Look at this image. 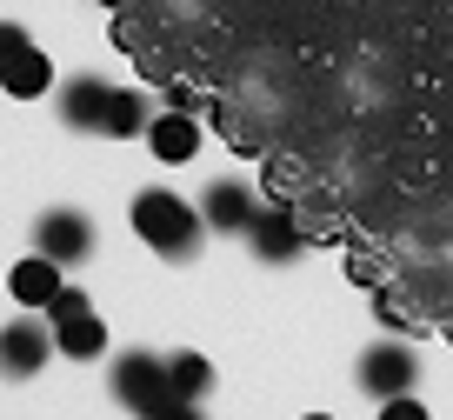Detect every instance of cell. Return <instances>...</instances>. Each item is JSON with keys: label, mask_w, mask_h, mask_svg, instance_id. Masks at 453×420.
I'll list each match as a JSON object with an SVG mask.
<instances>
[{"label": "cell", "mask_w": 453, "mask_h": 420, "mask_svg": "<svg viewBox=\"0 0 453 420\" xmlns=\"http://www.w3.org/2000/svg\"><path fill=\"white\" fill-rule=\"evenodd\" d=\"M134 234H141L160 261H194L200 240H207V221H200L194 200L167 194V187H147V194H134Z\"/></svg>", "instance_id": "obj_1"}, {"label": "cell", "mask_w": 453, "mask_h": 420, "mask_svg": "<svg viewBox=\"0 0 453 420\" xmlns=\"http://www.w3.org/2000/svg\"><path fill=\"white\" fill-rule=\"evenodd\" d=\"M107 387H113V401L127 407V414H141V420L180 401V393H173V367L160 361V354H120L113 374H107Z\"/></svg>", "instance_id": "obj_2"}, {"label": "cell", "mask_w": 453, "mask_h": 420, "mask_svg": "<svg viewBox=\"0 0 453 420\" xmlns=\"http://www.w3.org/2000/svg\"><path fill=\"white\" fill-rule=\"evenodd\" d=\"M413 387H420V354H413L407 340H373V347L360 354V393L394 401V393H413Z\"/></svg>", "instance_id": "obj_3"}, {"label": "cell", "mask_w": 453, "mask_h": 420, "mask_svg": "<svg viewBox=\"0 0 453 420\" xmlns=\"http://www.w3.org/2000/svg\"><path fill=\"white\" fill-rule=\"evenodd\" d=\"M34 253H47V261H60V267L94 261V221H87L81 207H47L41 221H34Z\"/></svg>", "instance_id": "obj_4"}, {"label": "cell", "mask_w": 453, "mask_h": 420, "mask_svg": "<svg viewBox=\"0 0 453 420\" xmlns=\"http://www.w3.org/2000/svg\"><path fill=\"white\" fill-rule=\"evenodd\" d=\"M54 327L47 321H7L0 327V374L7 380H34L47 361H54Z\"/></svg>", "instance_id": "obj_5"}, {"label": "cell", "mask_w": 453, "mask_h": 420, "mask_svg": "<svg viewBox=\"0 0 453 420\" xmlns=\"http://www.w3.org/2000/svg\"><path fill=\"white\" fill-rule=\"evenodd\" d=\"M147 147H154L160 167H187V160L200 154V121H194L187 107L154 113V121H147Z\"/></svg>", "instance_id": "obj_6"}, {"label": "cell", "mask_w": 453, "mask_h": 420, "mask_svg": "<svg viewBox=\"0 0 453 420\" xmlns=\"http://www.w3.org/2000/svg\"><path fill=\"white\" fill-rule=\"evenodd\" d=\"M247 247H254L267 267H287L300 247H307V234H300V221H294L287 207H260L254 227H247Z\"/></svg>", "instance_id": "obj_7"}, {"label": "cell", "mask_w": 453, "mask_h": 420, "mask_svg": "<svg viewBox=\"0 0 453 420\" xmlns=\"http://www.w3.org/2000/svg\"><path fill=\"white\" fill-rule=\"evenodd\" d=\"M107 107H113V87L94 81V74L60 87V121H67L73 134H107Z\"/></svg>", "instance_id": "obj_8"}, {"label": "cell", "mask_w": 453, "mask_h": 420, "mask_svg": "<svg viewBox=\"0 0 453 420\" xmlns=\"http://www.w3.org/2000/svg\"><path fill=\"white\" fill-rule=\"evenodd\" d=\"M254 194H247L241 181H213L207 194H200V221H207V234H247L254 227Z\"/></svg>", "instance_id": "obj_9"}, {"label": "cell", "mask_w": 453, "mask_h": 420, "mask_svg": "<svg viewBox=\"0 0 453 420\" xmlns=\"http://www.w3.org/2000/svg\"><path fill=\"white\" fill-rule=\"evenodd\" d=\"M60 274H67L60 261H47V253H27V261H20L14 274H7V287H14V300H20V307H41V314H47V300H54L60 287H67Z\"/></svg>", "instance_id": "obj_10"}, {"label": "cell", "mask_w": 453, "mask_h": 420, "mask_svg": "<svg viewBox=\"0 0 453 420\" xmlns=\"http://www.w3.org/2000/svg\"><path fill=\"white\" fill-rule=\"evenodd\" d=\"M54 347L67 354V361H100V354H107V321H100L94 307L73 314V321H60V327H54Z\"/></svg>", "instance_id": "obj_11"}, {"label": "cell", "mask_w": 453, "mask_h": 420, "mask_svg": "<svg viewBox=\"0 0 453 420\" xmlns=\"http://www.w3.org/2000/svg\"><path fill=\"white\" fill-rule=\"evenodd\" d=\"M47 87H54V60H47L41 47H27L14 67L0 74V94H7V100H41Z\"/></svg>", "instance_id": "obj_12"}, {"label": "cell", "mask_w": 453, "mask_h": 420, "mask_svg": "<svg viewBox=\"0 0 453 420\" xmlns=\"http://www.w3.org/2000/svg\"><path fill=\"white\" fill-rule=\"evenodd\" d=\"M147 121H154V107H147V94H134V87H113V107H107V140H141Z\"/></svg>", "instance_id": "obj_13"}, {"label": "cell", "mask_w": 453, "mask_h": 420, "mask_svg": "<svg viewBox=\"0 0 453 420\" xmlns=\"http://www.w3.org/2000/svg\"><path fill=\"white\" fill-rule=\"evenodd\" d=\"M173 393L180 401H207V387H213V361L207 354H173Z\"/></svg>", "instance_id": "obj_14"}, {"label": "cell", "mask_w": 453, "mask_h": 420, "mask_svg": "<svg viewBox=\"0 0 453 420\" xmlns=\"http://www.w3.org/2000/svg\"><path fill=\"white\" fill-rule=\"evenodd\" d=\"M73 314H87V294H81V287H60V294L47 300L41 321H47V327H60V321H73Z\"/></svg>", "instance_id": "obj_15"}, {"label": "cell", "mask_w": 453, "mask_h": 420, "mask_svg": "<svg viewBox=\"0 0 453 420\" xmlns=\"http://www.w3.org/2000/svg\"><path fill=\"white\" fill-rule=\"evenodd\" d=\"M380 420H434V414L420 393H394V401H380Z\"/></svg>", "instance_id": "obj_16"}, {"label": "cell", "mask_w": 453, "mask_h": 420, "mask_svg": "<svg viewBox=\"0 0 453 420\" xmlns=\"http://www.w3.org/2000/svg\"><path fill=\"white\" fill-rule=\"evenodd\" d=\"M27 47H34V41H27V34H20V27H14V20H0V74L14 67V60H20V54H27Z\"/></svg>", "instance_id": "obj_17"}, {"label": "cell", "mask_w": 453, "mask_h": 420, "mask_svg": "<svg viewBox=\"0 0 453 420\" xmlns=\"http://www.w3.org/2000/svg\"><path fill=\"white\" fill-rule=\"evenodd\" d=\"M147 420H207V414H200V401H173V407H160V414H147Z\"/></svg>", "instance_id": "obj_18"}, {"label": "cell", "mask_w": 453, "mask_h": 420, "mask_svg": "<svg viewBox=\"0 0 453 420\" xmlns=\"http://www.w3.org/2000/svg\"><path fill=\"white\" fill-rule=\"evenodd\" d=\"M300 420H334V414H300Z\"/></svg>", "instance_id": "obj_19"}]
</instances>
